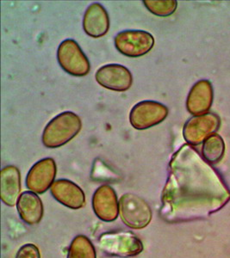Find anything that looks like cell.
Listing matches in <instances>:
<instances>
[{
    "instance_id": "cell-9",
    "label": "cell",
    "mask_w": 230,
    "mask_h": 258,
    "mask_svg": "<svg viewBox=\"0 0 230 258\" xmlns=\"http://www.w3.org/2000/svg\"><path fill=\"white\" fill-rule=\"evenodd\" d=\"M56 172V164L52 158L41 159L33 165L27 175V188L34 193H44L54 182Z\"/></svg>"
},
{
    "instance_id": "cell-10",
    "label": "cell",
    "mask_w": 230,
    "mask_h": 258,
    "mask_svg": "<svg viewBox=\"0 0 230 258\" xmlns=\"http://www.w3.org/2000/svg\"><path fill=\"white\" fill-rule=\"evenodd\" d=\"M92 208L100 220L106 222L117 220L119 203L115 190L109 185H103L97 188L92 197Z\"/></svg>"
},
{
    "instance_id": "cell-12",
    "label": "cell",
    "mask_w": 230,
    "mask_h": 258,
    "mask_svg": "<svg viewBox=\"0 0 230 258\" xmlns=\"http://www.w3.org/2000/svg\"><path fill=\"white\" fill-rule=\"evenodd\" d=\"M212 102V85L208 80H200L190 91L186 99V109L190 114L199 116L208 113Z\"/></svg>"
},
{
    "instance_id": "cell-4",
    "label": "cell",
    "mask_w": 230,
    "mask_h": 258,
    "mask_svg": "<svg viewBox=\"0 0 230 258\" xmlns=\"http://www.w3.org/2000/svg\"><path fill=\"white\" fill-rule=\"evenodd\" d=\"M119 213L126 226L132 229L145 228L152 220L148 203L134 194H125L119 202Z\"/></svg>"
},
{
    "instance_id": "cell-8",
    "label": "cell",
    "mask_w": 230,
    "mask_h": 258,
    "mask_svg": "<svg viewBox=\"0 0 230 258\" xmlns=\"http://www.w3.org/2000/svg\"><path fill=\"white\" fill-rule=\"evenodd\" d=\"M98 85L110 91L124 92L133 85V76L127 68L119 64H108L101 67L95 74Z\"/></svg>"
},
{
    "instance_id": "cell-15",
    "label": "cell",
    "mask_w": 230,
    "mask_h": 258,
    "mask_svg": "<svg viewBox=\"0 0 230 258\" xmlns=\"http://www.w3.org/2000/svg\"><path fill=\"white\" fill-rule=\"evenodd\" d=\"M17 208L21 219L29 225L38 224L43 216V205L41 199L32 191L21 194Z\"/></svg>"
},
{
    "instance_id": "cell-6",
    "label": "cell",
    "mask_w": 230,
    "mask_h": 258,
    "mask_svg": "<svg viewBox=\"0 0 230 258\" xmlns=\"http://www.w3.org/2000/svg\"><path fill=\"white\" fill-rule=\"evenodd\" d=\"M168 112L167 107L159 102L151 100L142 101L136 103L131 109L130 124L137 130L151 128L164 121Z\"/></svg>"
},
{
    "instance_id": "cell-18",
    "label": "cell",
    "mask_w": 230,
    "mask_h": 258,
    "mask_svg": "<svg viewBox=\"0 0 230 258\" xmlns=\"http://www.w3.org/2000/svg\"><path fill=\"white\" fill-rule=\"evenodd\" d=\"M143 4L148 12L161 18L172 15L178 6L176 0H144Z\"/></svg>"
},
{
    "instance_id": "cell-1",
    "label": "cell",
    "mask_w": 230,
    "mask_h": 258,
    "mask_svg": "<svg viewBox=\"0 0 230 258\" xmlns=\"http://www.w3.org/2000/svg\"><path fill=\"white\" fill-rule=\"evenodd\" d=\"M82 128V120L74 112L65 111L56 115L47 124L41 135L42 144L54 149L68 144L79 135Z\"/></svg>"
},
{
    "instance_id": "cell-14",
    "label": "cell",
    "mask_w": 230,
    "mask_h": 258,
    "mask_svg": "<svg viewBox=\"0 0 230 258\" xmlns=\"http://www.w3.org/2000/svg\"><path fill=\"white\" fill-rule=\"evenodd\" d=\"M21 191L20 171L14 165H8L1 170V199L6 205L13 207L18 203Z\"/></svg>"
},
{
    "instance_id": "cell-11",
    "label": "cell",
    "mask_w": 230,
    "mask_h": 258,
    "mask_svg": "<svg viewBox=\"0 0 230 258\" xmlns=\"http://www.w3.org/2000/svg\"><path fill=\"white\" fill-rule=\"evenodd\" d=\"M109 29V14L101 4L89 6L83 17V30L92 38H100Z\"/></svg>"
},
{
    "instance_id": "cell-7",
    "label": "cell",
    "mask_w": 230,
    "mask_h": 258,
    "mask_svg": "<svg viewBox=\"0 0 230 258\" xmlns=\"http://www.w3.org/2000/svg\"><path fill=\"white\" fill-rule=\"evenodd\" d=\"M220 126V119L212 113L193 116L186 121L183 128L184 139L188 144L198 146L210 135L215 134Z\"/></svg>"
},
{
    "instance_id": "cell-19",
    "label": "cell",
    "mask_w": 230,
    "mask_h": 258,
    "mask_svg": "<svg viewBox=\"0 0 230 258\" xmlns=\"http://www.w3.org/2000/svg\"><path fill=\"white\" fill-rule=\"evenodd\" d=\"M16 258H41L38 248L32 243H27L21 247Z\"/></svg>"
},
{
    "instance_id": "cell-17",
    "label": "cell",
    "mask_w": 230,
    "mask_h": 258,
    "mask_svg": "<svg viewBox=\"0 0 230 258\" xmlns=\"http://www.w3.org/2000/svg\"><path fill=\"white\" fill-rule=\"evenodd\" d=\"M68 258H97L92 242L86 236H78L72 242Z\"/></svg>"
},
{
    "instance_id": "cell-13",
    "label": "cell",
    "mask_w": 230,
    "mask_h": 258,
    "mask_svg": "<svg viewBox=\"0 0 230 258\" xmlns=\"http://www.w3.org/2000/svg\"><path fill=\"white\" fill-rule=\"evenodd\" d=\"M53 198L69 209H80L86 205V196L74 182L67 179H60L50 188Z\"/></svg>"
},
{
    "instance_id": "cell-2",
    "label": "cell",
    "mask_w": 230,
    "mask_h": 258,
    "mask_svg": "<svg viewBox=\"0 0 230 258\" xmlns=\"http://www.w3.org/2000/svg\"><path fill=\"white\" fill-rule=\"evenodd\" d=\"M57 59L61 68L73 76H86L91 71L89 59L80 45L73 39H67L60 44Z\"/></svg>"
},
{
    "instance_id": "cell-5",
    "label": "cell",
    "mask_w": 230,
    "mask_h": 258,
    "mask_svg": "<svg viewBox=\"0 0 230 258\" xmlns=\"http://www.w3.org/2000/svg\"><path fill=\"white\" fill-rule=\"evenodd\" d=\"M99 243L104 252L121 257L136 256L143 250L142 242L132 232L105 233L101 237Z\"/></svg>"
},
{
    "instance_id": "cell-3",
    "label": "cell",
    "mask_w": 230,
    "mask_h": 258,
    "mask_svg": "<svg viewBox=\"0 0 230 258\" xmlns=\"http://www.w3.org/2000/svg\"><path fill=\"white\" fill-rule=\"evenodd\" d=\"M154 37L145 30H129L118 33L114 39L119 53L130 58H138L150 52L154 46Z\"/></svg>"
},
{
    "instance_id": "cell-16",
    "label": "cell",
    "mask_w": 230,
    "mask_h": 258,
    "mask_svg": "<svg viewBox=\"0 0 230 258\" xmlns=\"http://www.w3.org/2000/svg\"><path fill=\"white\" fill-rule=\"evenodd\" d=\"M224 141L220 135L213 134L204 141L202 147V156L209 163H217L224 154Z\"/></svg>"
}]
</instances>
